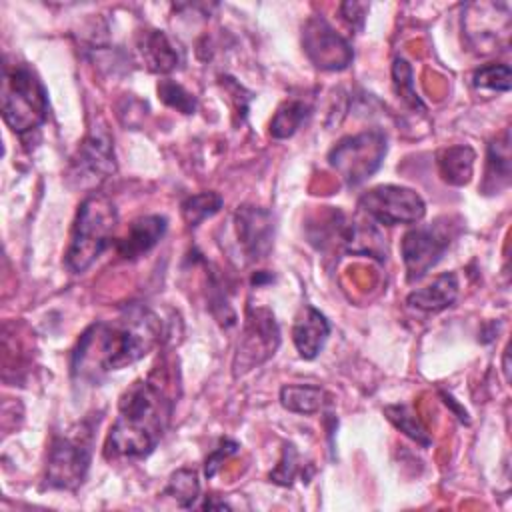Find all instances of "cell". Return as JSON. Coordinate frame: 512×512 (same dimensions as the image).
<instances>
[{"instance_id":"obj_1","label":"cell","mask_w":512,"mask_h":512,"mask_svg":"<svg viewBox=\"0 0 512 512\" xmlns=\"http://www.w3.org/2000/svg\"><path fill=\"white\" fill-rule=\"evenodd\" d=\"M160 334L158 316L144 306H128L114 320L94 322L72 352V376L94 384L144 358L160 342Z\"/></svg>"},{"instance_id":"obj_2","label":"cell","mask_w":512,"mask_h":512,"mask_svg":"<svg viewBox=\"0 0 512 512\" xmlns=\"http://www.w3.org/2000/svg\"><path fill=\"white\" fill-rule=\"evenodd\" d=\"M172 410L174 400L156 372L130 384L120 396L118 414L106 438V458L136 460L148 456L164 436Z\"/></svg>"},{"instance_id":"obj_3","label":"cell","mask_w":512,"mask_h":512,"mask_svg":"<svg viewBox=\"0 0 512 512\" xmlns=\"http://www.w3.org/2000/svg\"><path fill=\"white\" fill-rule=\"evenodd\" d=\"M118 224V212L104 194H90L82 200L66 250L64 264L70 272L80 274L108 248Z\"/></svg>"},{"instance_id":"obj_4","label":"cell","mask_w":512,"mask_h":512,"mask_svg":"<svg viewBox=\"0 0 512 512\" xmlns=\"http://www.w3.org/2000/svg\"><path fill=\"white\" fill-rule=\"evenodd\" d=\"M0 94L2 118L16 134L32 132L46 120L48 96L28 64H4Z\"/></svg>"},{"instance_id":"obj_5","label":"cell","mask_w":512,"mask_h":512,"mask_svg":"<svg viewBox=\"0 0 512 512\" xmlns=\"http://www.w3.org/2000/svg\"><path fill=\"white\" fill-rule=\"evenodd\" d=\"M92 456V428L78 424L72 430L54 436L46 464V486L74 490L82 484Z\"/></svg>"},{"instance_id":"obj_6","label":"cell","mask_w":512,"mask_h":512,"mask_svg":"<svg viewBox=\"0 0 512 512\" xmlns=\"http://www.w3.org/2000/svg\"><path fill=\"white\" fill-rule=\"evenodd\" d=\"M386 154V138L378 130L342 138L328 154L330 166L348 186H358L370 178Z\"/></svg>"},{"instance_id":"obj_7","label":"cell","mask_w":512,"mask_h":512,"mask_svg":"<svg viewBox=\"0 0 512 512\" xmlns=\"http://www.w3.org/2000/svg\"><path fill=\"white\" fill-rule=\"evenodd\" d=\"M358 206L370 220L386 226L416 224L426 214V204L420 194L394 184L370 188L360 196Z\"/></svg>"},{"instance_id":"obj_8","label":"cell","mask_w":512,"mask_h":512,"mask_svg":"<svg viewBox=\"0 0 512 512\" xmlns=\"http://www.w3.org/2000/svg\"><path fill=\"white\" fill-rule=\"evenodd\" d=\"M116 170L114 146L104 126H94L80 144L70 166V180L78 188L100 186Z\"/></svg>"},{"instance_id":"obj_9","label":"cell","mask_w":512,"mask_h":512,"mask_svg":"<svg viewBox=\"0 0 512 512\" xmlns=\"http://www.w3.org/2000/svg\"><path fill=\"white\" fill-rule=\"evenodd\" d=\"M280 344V330L270 310H248L244 332L234 358V374L250 370L268 360Z\"/></svg>"},{"instance_id":"obj_10","label":"cell","mask_w":512,"mask_h":512,"mask_svg":"<svg viewBox=\"0 0 512 512\" xmlns=\"http://www.w3.org/2000/svg\"><path fill=\"white\" fill-rule=\"evenodd\" d=\"M450 244L448 232L438 224L410 228L400 244L406 276L410 282L420 280L446 252Z\"/></svg>"},{"instance_id":"obj_11","label":"cell","mask_w":512,"mask_h":512,"mask_svg":"<svg viewBox=\"0 0 512 512\" xmlns=\"http://www.w3.org/2000/svg\"><path fill=\"white\" fill-rule=\"evenodd\" d=\"M302 46L314 66L322 70H342L352 62L350 44L324 18L306 22Z\"/></svg>"},{"instance_id":"obj_12","label":"cell","mask_w":512,"mask_h":512,"mask_svg":"<svg viewBox=\"0 0 512 512\" xmlns=\"http://www.w3.org/2000/svg\"><path fill=\"white\" fill-rule=\"evenodd\" d=\"M234 222L238 242L242 244V250L248 256V260L256 262L266 258L272 248L274 236L270 212L256 206H240L234 214Z\"/></svg>"},{"instance_id":"obj_13","label":"cell","mask_w":512,"mask_h":512,"mask_svg":"<svg viewBox=\"0 0 512 512\" xmlns=\"http://www.w3.org/2000/svg\"><path fill=\"white\" fill-rule=\"evenodd\" d=\"M138 52L148 70L170 74L184 64V50L162 30H146L138 40Z\"/></svg>"},{"instance_id":"obj_14","label":"cell","mask_w":512,"mask_h":512,"mask_svg":"<svg viewBox=\"0 0 512 512\" xmlns=\"http://www.w3.org/2000/svg\"><path fill=\"white\" fill-rule=\"evenodd\" d=\"M328 334H330V324L320 310L312 306H306L300 310L292 326V340L302 358L306 360L316 358L318 352L324 348Z\"/></svg>"},{"instance_id":"obj_15","label":"cell","mask_w":512,"mask_h":512,"mask_svg":"<svg viewBox=\"0 0 512 512\" xmlns=\"http://www.w3.org/2000/svg\"><path fill=\"white\" fill-rule=\"evenodd\" d=\"M166 232V218L152 214V216H142L136 218L126 234L116 242V250L122 258L126 260H134L142 254H146L148 250H152L158 240L164 236Z\"/></svg>"},{"instance_id":"obj_16","label":"cell","mask_w":512,"mask_h":512,"mask_svg":"<svg viewBox=\"0 0 512 512\" xmlns=\"http://www.w3.org/2000/svg\"><path fill=\"white\" fill-rule=\"evenodd\" d=\"M458 296V278L452 272L436 276L428 286L418 288L408 294L406 302L424 312H440L448 308Z\"/></svg>"},{"instance_id":"obj_17","label":"cell","mask_w":512,"mask_h":512,"mask_svg":"<svg viewBox=\"0 0 512 512\" xmlns=\"http://www.w3.org/2000/svg\"><path fill=\"white\" fill-rule=\"evenodd\" d=\"M474 150L470 146H450L438 154L440 176L454 186H462L470 180L474 168Z\"/></svg>"},{"instance_id":"obj_18","label":"cell","mask_w":512,"mask_h":512,"mask_svg":"<svg viewBox=\"0 0 512 512\" xmlns=\"http://www.w3.org/2000/svg\"><path fill=\"white\" fill-rule=\"evenodd\" d=\"M326 392L312 384H288L280 390V402L286 410L298 414H314L322 410Z\"/></svg>"},{"instance_id":"obj_19","label":"cell","mask_w":512,"mask_h":512,"mask_svg":"<svg viewBox=\"0 0 512 512\" xmlns=\"http://www.w3.org/2000/svg\"><path fill=\"white\" fill-rule=\"evenodd\" d=\"M492 182V192L508 186L510 182V136L508 130L502 132L488 146V168H486V184Z\"/></svg>"},{"instance_id":"obj_20","label":"cell","mask_w":512,"mask_h":512,"mask_svg":"<svg viewBox=\"0 0 512 512\" xmlns=\"http://www.w3.org/2000/svg\"><path fill=\"white\" fill-rule=\"evenodd\" d=\"M308 110H310L308 104H304L300 100L284 102L276 110V114H274V118L270 122V134L274 138H288V136H292L300 128L304 118L308 116Z\"/></svg>"},{"instance_id":"obj_21","label":"cell","mask_w":512,"mask_h":512,"mask_svg":"<svg viewBox=\"0 0 512 512\" xmlns=\"http://www.w3.org/2000/svg\"><path fill=\"white\" fill-rule=\"evenodd\" d=\"M198 492H200V482L196 472L190 468H180L170 476L164 496H170L172 500H176V504L188 508L196 502Z\"/></svg>"},{"instance_id":"obj_22","label":"cell","mask_w":512,"mask_h":512,"mask_svg":"<svg viewBox=\"0 0 512 512\" xmlns=\"http://www.w3.org/2000/svg\"><path fill=\"white\" fill-rule=\"evenodd\" d=\"M222 208V198L216 192H200L182 202V216L188 226H198L204 218L216 214Z\"/></svg>"},{"instance_id":"obj_23","label":"cell","mask_w":512,"mask_h":512,"mask_svg":"<svg viewBox=\"0 0 512 512\" xmlns=\"http://www.w3.org/2000/svg\"><path fill=\"white\" fill-rule=\"evenodd\" d=\"M386 414H388V420H390L400 432H404L408 438H412V440H416L418 444H424V446L430 444V436H428L424 424H422L420 418L412 412L410 406H406V404L388 406V408H386Z\"/></svg>"},{"instance_id":"obj_24","label":"cell","mask_w":512,"mask_h":512,"mask_svg":"<svg viewBox=\"0 0 512 512\" xmlns=\"http://www.w3.org/2000/svg\"><path fill=\"white\" fill-rule=\"evenodd\" d=\"M472 84L476 88H488V90H500L506 92L512 86V72L506 64H486L480 70L474 72Z\"/></svg>"},{"instance_id":"obj_25","label":"cell","mask_w":512,"mask_h":512,"mask_svg":"<svg viewBox=\"0 0 512 512\" xmlns=\"http://www.w3.org/2000/svg\"><path fill=\"white\" fill-rule=\"evenodd\" d=\"M392 78H394V88L398 92V98H402L408 106L424 110L422 100L418 98L416 90H414V80H412V68L408 66L406 60L396 58L394 66H392Z\"/></svg>"},{"instance_id":"obj_26","label":"cell","mask_w":512,"mask_h":512,"mask_svg":"<svg viewBox=\"0 0 512 512\" xmlns=\"http://www.w3.org/2000/svg\"><path fill=\"white\" fill-rule=\"evenodd\" d=\"M158 96L166 106L176 108L182 114H192L196 110L194 94H190L188 90H184V86H180L178 82H174L170 78H166L158 84Z\"/></svg>"},{"instance_id":"obj_27","label":"cell","mask_w":512,"mask_h":512,"mask_svg":"<svg viewBox=\"0 0 512 512\" xmlns=\"http://www.w3.org/2000/svg\"><path fill=\"white\" fill-rule=\"evenodd\" d=\"M300 466H298V452L292 444H286L282 450V458L278 462V466L274 468V472H270V480L282 486H290L294 476L298 474Z\"/></svg>"},{"instance_id":"obj_28","label":"cell","mask_w":512,"mask_h":512,"mask_svg":"<svg viewBox=\"0 0 512 512\" xmlns=\"http://www.w3.org/2000/svg\"><path fill=\"white\" fill-rule=\"evenodd\" d=\"M238 450V444L234 440H222L220 446L206 458V476L212 478L222 462V458H228L230 454H234Z\"/></svg>"},{"instance_id":"obj_29","label":"cell","mask_w":512,"mask_h":512,"mask_svg":"<svg viewBox=\"0 0 512 512\" xmlns=\"http://www.w3.org/2000/svg\"><path fill=\"white\" fill-rule=\"evenodd\" d=\"M366 4H356V2H346L340 6L344 18L350 22V26H354V20L358 18V22L362 24L364 22V12H366Z\"/></svg>"}]
</instances>
